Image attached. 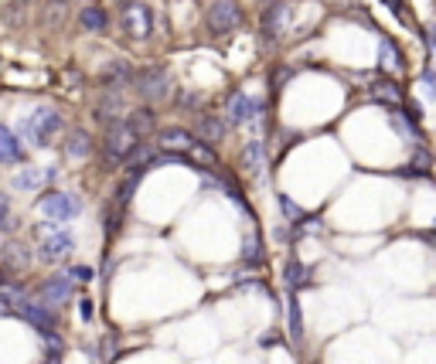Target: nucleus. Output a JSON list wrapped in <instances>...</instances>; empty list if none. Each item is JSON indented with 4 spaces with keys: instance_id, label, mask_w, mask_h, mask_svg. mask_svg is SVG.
<instances>
[{
    "instance_id": "nucleus-1",
    "label": "nucleus",
    "mask_w": 436,
    "mask_h": 364,
    "mask_svg": "<svg viewBox=\"0 0 436 364\" xmlns=\"http://www.w3.org/2000/svg\"><path fill=\"white\" fill-rule=\"evenodd\" d=\"M62 113L45 106L17 123V140H31L34 147H51V140H55V133H62Z\"/></svg>"
},
{
    "instance_id": "nucleus-2",
    "label": "nucleus",
    "mask_w": 436,
    "mask_h": 364,
    "mask_svg": "<svg viewBox=\"0 0 436 364\" xmlns=\"http://www.w3.org/2000/svg\"><path fill=\"white\" fill-rule=\"evenodd\" d=\"M133 92H137V99H143L147 106L164 103V99L171 95V72H167L164 65L137 68V76H133Z\"/></svg>"
},
{
    "instance_id": "nucleus-3",
    "label": "nucleus",
    "mask_w": 436,
    "mask_h": 364,
    "mask_svg": "<svg viewBox=\"0 0 436 364\" xmlns=\"http://www.w3.org/2000/svg\"><path fill=\"white\" fill-rule=\"evenodd\" d=\"M38 208L45 212V218L51 225L62 228L65 222H72V218L82 214V197L72 194V191H45L38 197Z\"/></svg>"
},
{
    "instance_id": "nucleus-4",
    "label": "nucleus",
    "mask_w": 436,
    "mask_h": 364,
    "mask_svg": "<svg viewBox=\"0 0 436 364\" xmlns=\"http://www.w3.org/2000/svg\"><path fill=\"white\" fill-rule=\"evenodd\" d=\"M137 143H143L130 126H126L123 120H113L106 126V150H103V160H106V167H116V164H123L126 157H130V150L137 147Z\"/></svg>"
},
{
    "instance_id": "nucleus-5",
    "label": "nucleus",
    "mask_w": 436,
    "mask_h": 364,
    "mask_svg": "<svg viewBox=\"0 0 436 364\" xmlns=\"http://www.w3.org/2000/svg\"><path fill=\"white\" fill-rule=\"evenodd\" d=\"M120 24H123L126 38H133V41H147L154 34V14L140 0H123L120 4Z\"/></svg>"
},
{
    "instance_id": "nucleus-6",
    "label": "nucleus",
    "mask_w": 436,
    "mask_h": 364,
    "mask_svg": "<svg viewBox=\"0 0 436 364\" xmlns=\"http://www.w3.org/2000/svg\"><path fill=\"white\" fill-rule=\"evenodd\" d=\"M242 21H246V14L235 0H215L204 14V24L212 34H232V31L242 28Z\"/></svg>"
},
{
    "instance_id": "nucleus-7",
    "label": "nucleus",
    "mask_w": 436,
    "mask_h": 364,
    "mask_svg": "<svg viewBox=\"0 0 436 364\" xmlns=\"http://www.w3.org/2000/svg\"><path fill=\"white\" fill-rule=\"evenodd\" d=\"M76 252V235L68 228H51L45 239L38 242V259L45 266H55V262H65V259Z\"/></svg>"
},
{
    "instance_id": "nucleus-8",
    "label": "nucleus",
    "mask_w": 436,
    "mask_h": 364,
    "mask_svg": "<svg viewBox=\"0 0 436 364\" xmlns=\"http://www.w3.org/2000/svg\"><path fill=\"white\" fill-rule=\"evenodd\" d=\"M72 293H76V283L68 279V273H55V276H45L41 283H38V303L51 306V310H58L62 303L72 300Z\"/></svg>"
},
{
    "instance_id": "nucleus-9",
    "label": "nucleus",
    "mask_w": 436,
    "mask_h": 364,
    "mask_svg": "<svg viewBox=\"0 0 436 364\" xmlns=\"http://www.w3.org/2000/svg\"><path fill=\"white\" fill-rule=\"evenodd\" d=\"M133 65L126 58H109L99 72V85L106 92H123V89H133Z\"/></svg>"
},
{
    "instance_id": "nucleus-10",
    "label": "nucleus",
    "mask_w": 436,
    "mask_h": 364,
    "mask_svg": "<svg viewBox=\"0 0 436 364\" xmlns=\"http://www.w3.org/2000/svg\"><path fill=\"white\" fill-rule=\"evenodd\" d=\"M290 24V4L286 0H273V4H266L263 17H259V31H263L266 41H276L283 31Z\"/></svg>"
},
{
    "instance_id": "nucleus-11",
    "label": "nucleus",
    "mask_w": 436,
    "mask_h": 364,
    "mask_svg": "<svg viewBox=\"0 0 436 364\" xmlns=\"http://www.w3.org/2000/svg\"><path fill=\"white\" fill-rule=\"evenodd\" d=\"M263 103L259 99H252V95H246V92H235L232 99H229V116L225 120L232 123V126H242V123H256L259 116H263Z\"/></svg>"
},
{
    "instance_id": "nucleus-12",
    "label": "nucleus",
    "mask_w": 436,
    "mask_h": 364,
    "mask_svg": "<svg viewBox=\"0 0 436 364\" xmlns=\"http://www.w3.org/2000/svg\"><path fill=\"white\" fill-rule=\"evenodd\" d=\"M17 313H21V320H28V323H31L41 337L51 334V331L58 327V313H55L51 306H45V303H34V300H28V303L21 306Z\"/></svg>"
},
{
    "instance_id": "nucleus-13",
    "label": "nucleus",
    "mask_w": 436,
    "mask_h": 364,
    "mask_svg": "<svg viewBox=\"0 0 436 364\" xmlns=\"http://www.w3.org/2000/svg\"><path fill=\"white\" fill-rule=\"evenodd\" d=\"M229 130H232V123L225 120V116H218V113L198 116V137H202V143H208V147H218L222 140L229 137Z\"/></svg>"
},
{
    "instance_id": "nucleus-14",
    "label": "nucleus",
    "mask_w": 436,
    "mask_h": 364,
    "mask_svg": "<svg viewBox=\"0 0 436 364\" xmlns=\"http://www.w3.org/2000/svg\"><path fill=\"white\" fill-rule=\"evenodd\" d=\"M24 157H28V153L21 147L17 133L11 126L0 123V164H4V167H14V164H24Z\"/></svg>"
},
{
    "instance_id": "nucleus-15",
    "label": "nucleus",
    "mask_w": 436,
    "mask_h": 364,
    "mask_svg": "<svg viewBox=\"0 0 436 364\" xmlns=\"http://www.w3.org/2000/svg\"><path fill=\"white\" fill-rule=\"evenodd\" d=\"M31 249L21 242H7L0 245V262L7 266V269H14V273H28V266H31Z\"/></svg>"
},
{
    "instance_id": "nucleus-16",
    "label": "nucleus",
    "mask_w": 436,
    "mask_h": 364,
    "mask_svg": "<svg viewBox=\"0 0 436 364\" xmlns=\"http://www.w3.org/2000/svg\"><path fill=\"white\" fill-rule=\"evenodd\" d=\"M78 28L89 31V34H106L109 31V11H103L99 4H85L78 11Z\"/></svg>"
},
{
    "instance_id": "nucleus-17",
    "label": "nucleus",
    "mask_w": 436,
    "mask_h": 364,
    "mask_svg": "<svg viewBox=\"0 0 436 364\" xmlns=\"http://www.w3.org/2000/svg\"><path fill=\"white\" fill-rule=\"evenodd\" d=\"M123 123L143 140L147 133H154V130H157V113L150 106H137V109H130V113H126Z\"/></svg>"
},
{
    "instance_id": "nucleus-18",
    "label": "nucleus",
    "mask_w": 436,
    "mask_h": 364,
    "mask_svg": "<svg viewBox=\"0 0 436 364\" xmlns=\"http://www.w3.org/2000/svg\"><path fill=\"white\" fill-rule=\"evenodd\" d=\"M95 150V140L93 133H85V130H72L68 140H65V153L72 157V160H85V157H93Z\"/></svg>"
},
{
    "instance_id": "nucleus-19",
    "label": "nucleus",
    "mask_w": 436,
    "mask_h": 364,
    "mask_svg": "<svg viewBox=\"0 0 436 364\" xmlns=\"http://www.w3.org/2000/svg\"><path fill=\"white\" fill-rule=\"evenodd\" d=\"M372 99L375 103H385V106H403L405 103V92L399 82H392V78H382V82H375L372 85Z\"/></svg>"
},
{
    "instance_id": "nucleus-20",
    "label": "nucleus",
    "mask_w": 436,
    "mask_h": 364,
    "mask_svg": "<svg viewBox=\"0 0 436 364\" xmlns=\"http://www.w3.org/2000/svg\"><path fill=\"white\" fill-rule=\"evenodd\" d=\"M28 300H31V296H28L24 283H11V279L0 283V310H21Z\"/></svg>"
},
{
    "instance_id": "nucleus-21",
    "label": "nucleus",
    "mask_w": 436,
    "mask_h": 364,
    "mask_svg": "<svg viewBox=\"0 0 436 364\" xmlns=\"http://www.w3.org/2000/svg\"><path fill=\"white\" fill-rule=\"evenodd\" d=\"M382 68H385V72H395V76H403L405 72L403 51H399V45L389 41V38H382Z\"/></svg>"
},
{
    "instance_id": "nucleus-22",
    "label": "nucleus",
    "mask_w": 436,
    "mask_h": 364,
    "mask_svg": "<svg viewBox=\"0 0 436 364\" xmlns=\"http://www.w3.org/2000/svg\"><path fill=\"white\" fill-rule=\"evenodd\" d=\"M283 279H286L290 289H303V286H311V269H307L300 259H290L286 269H283Z\"/></svg>"
},
{
    "instance_id": "nucleus-23",
    "label": "nucleus",
    "mask_w": 436,
    "mask_h": 364,
    "mask_svg": "<svg viewBox=\"0 0 436 364\" xmlns=\"http://www.w3.org/2000/svg\"><path fill=\"white\" fill-rule=\"evenodd\" d=\"M242 262H246V266H252V269H256V266H263V262H266L263 239H259L256 232H249V239L242 242Z\"/></svg>"
},
{
    "instance_id": "nucleus-24",
    "label": "nucleus",
    "mask_w": 436,
    "mask_h": 364,
    "mask_svg": "<svg viewBox=\"0 0 436 364\" xmlns=\"http://www.w3.org/2000/svg\"><path fill=\"white\" fill-rule=\"evenodd\" d=\"M242 157H246V167H249V174H259V170L266 167V147H263V140H249Z\"/></svg>"
},
{
    "instance_id": "nucleus-25",
    "label": "nucleus",
    "mask_w": 436,
    "mask_h": 364,
    "mask_svg": "<svg viewBox=\"0 0 436 364\" xmlns=\"http://www.w3.org/2000/svg\"><path fill=\"white\" fill-rule=\"evenodd\" d=\"M160 143H164V150H171V147H191L194 137L187 130H181V126H164L160 130Z\"/></svg>"
},
{
    "instance_id": "nucleus-26",
    "label": "nucleus",
    "mask_w": 436,
    "mask_h": 364,
    "mask_svg": "<svg viewBox=\"0 0 436 364\" xmlns=\"http://www.w3.org/2000/svg\"><path fill=\"white\" fill-rule=\"evenodd\" d=\"M41 184H45V170H38V167H24L14 177L17 191H41Z\"/></svg>"
},
{
    "instance_id": "nucleus-27",
    "label": "nucleus",
    "mask_w": 436,
    "mask_h": 364,
    "mask_svg": "<svg viewBox=\"0 0 436 364\" xmlns=\"http://www.w3.org/2000/svg\"><path fill=\"white\" fill-rule=\"evenodd\" d=\"M286 327H290V337L300 340L303 337V313H300V303H296V296L286 300Z\"/></svg>"
},
{
    "instance_id": "nucleus-28",
    "label": "nucleus",
    "mask_w": 436,
    "mask_h": 364,
    "mask_svg": "<svg viewBox=\"0 0 436 364\" xmlns=\"http://www.w3.org/2000/svg\"><path fill=\"white\" fill-rule=\"evenodd\" d=\"M120 225H123V208L109 201L106 208H103V232H106V235H116Z\"/></svg>"
},
{
    "instance_id": "nucleus-29",
    "label": "nucleus",
    "mask_w": 436,
    "mask_h": 364,
    "mask_svg": "<svg viewBox=\"0 0 436 364\" xmlns=\"http://www.w3.org/2000/svg\"><path fill=\"white\" fill-rule=\"evenodd\" d=\"M276 201H280V212L286 214L294 225H303V212H300V204H294V201H290L286 194H276Z\"/></svg>"
},
{
    "instance_id": "nucleus-30",
    "label": "nucleus",
    "mask_w": 436,
    "mask_h": 364,
    "mask_svg": "<svg viewBox=\"0 0 436 364\" xmlns=\"http://www.w3.org/2000/svg\"><path fill=\"white\" fill-rule=\"evenodd\" d=\"M14 214H11V197L7 194H0V228L4 232H14Z\"/></svg>"
},
{
    "instance_id": "nucleus-31",
    "label": "nucleus",
    "mask_w": 436,
    "mask_h": 364,
    "mask_svg": "<svg viewBox=\"0 0 436 364\" xmlns=\"http://www.w3.org/2000/svg\"><path fill=\"white\" fill-rule=\"evenodd\" d=\"M68 279L85 286V283H93L95 279V273H93V266H72V269H68Z\"/></svg>"
},
{
    "instance_id": "nucleus-32",
    "label": "nucleus",
    "mask_w": 436,
    "mask_h": 364,
    "mask_svg": "<svg viewBox=\"0 0 436 364\" xmlns=\"http://www.w3.org/2000/svg\"><path fill=\"white\" fill-rule=\"evenodd\" d=\"M382 4H385V7H389L392 14L403 21V24H409V14H405V4H403V0H382Z\"/></svg>"
},
{
    "instance_id": "nucleus-33",
    "label": "nucleus",
    "mask_w": 436,
    "mask_h": 364,
    "mask_svg": "<svg viewBox=\"0 0 436 364\" xmlns=\"http://www.w3.org/2000/svg\"><path fill=\"white\" fill-rule=\"evenodd\" d=\"M422 85H426V99H436V72L433 68L422 72Z\"/></svg>"
},
{
    "instance_id": "nucleus-34",
    "label": "nucleus",
    "mask_w": 436,
    "mask_h": 364,
    "mask_svg": "<svg viewBox=\"0 0 436 364\" xmlns=\"http://www.w3.org/2000/svg\"><path fill=\"white\" fill-rule=\"evenodd\" d=\"M78 317L85 320V323L93 320V300H78Z\"/></svg>"
},
{
    "instance_id": "nucleus-35",
    "label": "nucleus",
    "mask_w": 436,
    "mask_h": 364,
    "mask_svg": "<svg viewBox=\"0 0 436 364\" xmlns=\"http://www.w3.org/2000/svg\"><path fill=\"white\" fill-rule=\"evenodd\" d=\"M198 103H202V95H198V92H185V95H181V106H198Z\"/></svg>"
},
{
    "instance_id": "nucleus-36",
    "label": "nucleus",
    "mask_w": 436,
    "mask_h": 364,
    "mask_svg": "<svg viewBox=\"0 0 436 364\" xmlns=\"http://www.w3.org/2000/svg\"><path fill=\"white\" fill-rule=\"evenodd\" d=\"M426 41H430V48H436V24L426 31Z\"/></svg>"
},
{
    "instance_id": "nucleus-37",
    "label": "nucleus",
    "mask_w": 436,
    "mask_h": 364,
    "mask_svg": "<svg viewBox=\"0 0 436 364\" xmlns=\"http://www.w3.org/2000/svg\"><path fill=\"white\" fill-rule=\"evenodd\" d=\"M68 4H72V0H51V7H58V11H65Z\"/></svg>"
},
{
    "instance_id": "nucleus-38",
    "label": "nucleus",
    "mask_w": 436,
    "mask_h": 364,
    "mask_svg": "<svg viewBox=\"0 0 436 364\" xmlns=\"http://www.w3.org/2000/svg\"><path fill=\"white\" fill-rule=\"evenodd\" d=\"M17 4H31V0H17Z\"/></svg>"
},
{
    "instance_id": "nucleus-39",
    "label": "nucleus",
    "mask_w": 436,
    "mask_h": 364,
    "mask_svg": "<svg viewBox=\"0 0 436 364\" xmlns=\"http://www.w3.org/2000/svg\"><path fill=\"white\" fill-rule=\"evenodd\" d=\"M0 283H4V273H0Z\"/></svg>"
},
{
    "instance_id": "nucleus-40",
    "label": "nucleus",
    "mask_w": 436,
    "mask_h": 364,
    "mask_svg": "<svg viewBox=\"0 0 436 364\" xmlns=\"http://www.w3.org/2000/svg\"><path fill=\"white\" fill-rule=\"evenodd\" d=\"M433 232H436V225H433Z\"/></svg>"
}]
</instances>
